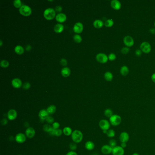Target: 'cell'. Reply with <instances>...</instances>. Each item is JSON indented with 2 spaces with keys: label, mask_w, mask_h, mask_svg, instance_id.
<instances>
[{
  "label": "cell",
  "mask_w": 155,
  "mask_h": 155,
  "mask_svg": "<svg viewBox=\"0 0 155 155\" xmlns=\"http://www.w3.org/2000/svg\"><path fill=\"white\" fill-rule=\"evenodd\" d=\"M124 148L121 146H116L112 149V154L113 155H124Z\"/></svg>",
  "instance_id": "obj_9"
},
{
  "label": "cell",
  "mask_w": 155,
  "mask_h": 155,
  "mask_svg": "<svg viewBox=\"0 0 155 155\" xmlns=\"http://www.w3.org/2000/svg\"><path fill=\"white\" fill-rule=\"evenodd\" d=\"M154 25H155V23H154Z\"/></svg>",
  "instance_id": "obj_56"
},
{
  "label": "cell",
  "mask_w": 155,
  "mask_h": 155,
  "mask_svg": "<svg viewBox=\"0 0 155 155\" xmlns=\"http://www.w3.org/2000/svg\"><path fill=\"white\" fill-rule=\"evenodd\" d=\"M26 135L22 133L17 134L15 137V140L18 143H23L26 141Z\"/></svg>",
  "instance_id": "obj_12"
},
{
  "label": "cell",
  "mask_w": 155,
  "mask_h": 155,
  "mask_svg": "<svg viewBox=\"0 0 155 155\" xmlns=\"http://www.w3.org/2000/svg\"></svg>",
  "instance_id": "obj_57"
},
{
  "label": "cell",
  "mask_w": 155,
  "mask_h": 155,
  "mask_svg": "<svg viewBox=\"0 0 155 155\" xmlns=\"http://www.w3.org/2000/svg\"><path fill=\"white\" fill-rule=\"evenodd\" d=\"M43 129L45 132L50 133L53 130L52 126L49 124H45L43 127Z\"/></svg>",
  "instance_id": "obj_31"
},
{
  "label": "cell",
  "mask_w": 155,
  "mask_h": 155,
  "mask_svg": "<svg viewBox=\"0 0 155 155\" xmlns=\"http://www.w3.org/2000/svg\"><path fill=\"white\" fill-rule=\"evenodd\" d=\"M120 73L123 76H126L129 74V69L126 66H123L121 67L120 69Z\"/></svg>",
  "instance_id": "obj_23"
},
{
  "label": "cell",
  "mask_w": 155,
  "mask_h": 155,
  "mask_svg": "<svg viewBox=\"0 0 155 155\" xmlns=\"http://www.w3.org/2000/svg\"><path fill=\"white\" fill-rule=\"evenodd\" d=\"M25 133H26V136L28 138H32L34 137L35 132L33 128L31 127H30L27 129Z\"/></svg>",
  "instance_id": "obj_17"
},
{
  "label": "cell",
  "mask_w": 155,
  "mask_h": 155,
  "mask_svg": "<svg viewBox=\"0 0 155 155\" xmlns=\"http://www.w3.org/2000/svg\"><path fill=\"white\" fill-rule=\"evenodd\" d=\"M49 114H48L46 110L45 109L41 110L38 114L39 117L40 118V120L43 121H46L47 117L49 116Z\"/></svg>",
  "instance_id": "obj_18"
},
{
  "label": "cell",
  "mask_w": 155,
  "mask_h": 155,
  "mask_svg": "<svg viewBox=\"0 0 155 155\" xmlns=\"http://www.w3.org/2000/svg\"><path fill=\"white\" fill-rule=\"evenodd\" d=\"M85 147L87 150H92L95 147V144L91 141H88L85 143Z\"/></svg>",
  "instance_id": "obj_26"
},
{
  "label": "cell",
  "mask_w": 155,
  "mask_h": 155,
  "mask_svg": "<svg viewBox=\"0 0 155 155\" xmlns=\"http://www.w3.org/2000/svg\"><path fill=\"white\" fill-rule=\"evenodd\" d=\"M64 134L66 136H69L72 134V131L71 129L69 127H65L63 129Z\"/></svg>",
  "instance_id": "obj_28"
},
{
  "label": "cell",
  "mask_w": 155,
  "mask_h": 155,
  "mask_svg": "<svg viewBox=\"0 0 155 155\" xmlns=\"http://www.w3.org/2000/svg\"><path fill=\"white\" fill-rule=\"evenodd\" d=\"M122 119L121 116L118 115L114 114L109 118V122L113 126H117L121 122Z\"/></svg>",
  "instance_id": "obj_3"
},
{
  "label": "cell",
  "mask_w": 155,
  "mask_h": 155,
  "mask_svg": "<svg viewBox=\"0 0 155 155\" xmlns=\"http://www.w3.org/2000/svg\"><path fill=\"white\" fill-rule=\"evenodd\" d=\"M71 138L75 143H79L83 139V134L80 131L75 130L71 134Z\"/></svg>",
  "instance_id": "obj_2"
},
{
  "label": "cell",
  "mask_w": 155,
  "mask_h": 155,
  "mask_svg": "<svg viewBox=\"0 0 155 155\" xmlns=\"http://www.w3.org/2000/svg\"><path fill=\"white\" fill-rule=\"evenodd\" d=\"M31 45H28L26 46V50L27 51V52H29L31 50Z\"/></svg>",
  "instance_id": "obj_50"
},
{
  "label": "cell",
  "mask_w": 155,
  "mask_h": 155,
  "mask_svg": "<svg viewBox=\"0 0 155 155\" xmlns=\"http://www.w3.org/2000/svg\"><path fill=\"white\" fill-rule=\"evenodd\" d=\"M73 40L76 43H80L82 41V38L79 35L76 34L73 36Z\"/></svg>",
  "instance_id": "obj_35"
},
{
  "label": "cell",
  "mask_w": 155,
  "mask_h": 155,
  "mask_svg": "<svg viewBox=\"0 0 155 155\" xmlns=\"http://www.w3.org/2000/svg\"><path fill=\"white\" fill-rule=\"evenodd\" d=\"M62 8L61 6H58L56 7L55 8V11L57 12H60L62 11Z\"/></svg>",
  "instance_id": "obj_46"
},
{
  "label": "cell",
  "mask_w": 155,
  "mask_h": 155,
  "mask_svg": "<svg viewBox=\"0 0 155 155\" xmlns=\"http://www.w3.org/2000/svg\"><path fill=\"white\" fill-rule=\"evenodd\" d=\"M63 133V131L60 129H58L56 130V134L55 136L57 137H60L61 136Z\"/></svg>",
  "instance_id": "obj_41"
},
{
  "label": "cell",
  "mask_w": 155,
  "mask_h": 155,
  "mask_svg": "<svg viewBox=\"0 0 155 155\" xmlns=\"http://www.w3.org/2000/svg\"><path fill=\"white\" fill-rule=\"evenodd\" d=\"M23 89L25 90H28L31 87V84L29 82H25L23 84Z\"/></svg>",
  "instance_id": "obj_42"
},
{
  "label": "cell",
  "mask_w": 155,
  "mask_h": 155,
  "mask_svg": "<svg viewBox=\"0 0 155 155\" xmlns=\"http://www.w3.org/2000/svg\"><path fill=\"white\" fill-rule=\"evenodd\" d=\"M114 24V22L112 19H109L105 21L104 22V26L107 27H112Z\"/></svg>",
  "instance_id": "obj_29"
},
{
  "label": "cell",
  "mask_w": 155,
  "mask_h": 155,
  "mask_svg": "<svg viewBox=\"0 0 155 155\" xmlns=\"http://www.w3.org/2000/svg\"><path fill=\"white\" fill-rule=\"evenodd\" d=\"M150 32L151 34H155V29L154 28H151L150 29Z\"/></svg>",
  "instance_id": "obj_53"
},
{
  "label": "cell",
  "mask_w": 155,
  "mask_h": 155,
  "mask_svg": "<svg viewBox=\"0 0 155 155\" xmlns=\"http://www.w3.org/2000/svg\"><path fill=\"white\" fill-rule=\"evenodd\" d=\"M108 60L110 61H113L115 60L116 58V55L113 53H110L108 56Z\"/></svg>",
  "instance_id": "obj_37"
},
{
  "label": "cell",
  "mask_w": 155,
  "mask_h": 155,
  "mask_svg": "<svg viewBox=\"0 0 155 155\" xmlns=\"http://www.w3.org/2000/svg\"><path fill=\"white\" fill-rule=\"evenodd\" d=\"M52 128L53 129L57 130L58 129H59V128L60 127V124L58 122H54L52 124Z\"/></svg>",
  "instance_id": "obj_40"
},
{
  "label": "cell",
  "mask_w": 155,
  "mask_h": 155,
  "mask_svg": "<svg viewBox=\"0 0 155 155\" xmlns=\"http://www.w3.org/2000/svg\"><path fill=\"white\" fill-rule=\"evenodd\" d=\"M93 26L95 28L97 29H100L102 28L104 25V23L101 20H96L93 23Z\"/></svg>",
  "instance_id": "obj_21"
},
{
  "label": "cell",
  "mask_w": 155,
  "mask_h": 155,
  "mask_svg": "<svg viewBox=\"0 0 155 155\" xmlns=\"http://www.w3.org/2000/svg\"><path fill=\"white\" fill-rule=\"evenodd\" d=\"M61 74L64 77H68L71 74L70 69L67 67H64L61 71Z\"/></svg>",
  "instance_id": "obj_22"
},
{
  "label": "cell",
  "mask_w": 155,
  "mask_h": 155,
  "mask_svg": "<svg viewBox=\"0 0 155 155\" xmlns=\"http://www.w3.org/2000/svg\"><path fill=\"white\" fill-rule=\"evenodd\" d=\"M12 86L15 88H20L22 86V81L19 78L13 79L12 81Z\"/></svg>",
  "instance_id": "obj_19"
},
{
  "label": "cell",
  "mask_w": 155,
  "mask_h": 155,
  "mask_svg": "<svg viewBox=\"0 0 155 155\" xmlns=\"http://www.w3.org/2000/svg\"><path fill=\"white\" fill-rule=\"evenodd\" d=\"M151 80H152V81L153 82L155 83V73L151 75Z\"/></svg>",
  "instance_id": "obj_51"
},
{
  "label": "cell",
  "mask_w": 155,
  "mask_h": 155,
  "mask_svg": "<svg viewBox=\"0 0 155 155\" xmlns=\"http://www.w3.org/2000/svg\"><path fill=\"white\" fill-rule=\"evenodd\" d=\"M20 13L24 17H28L32 13L31 8L27 5H22L19 9Z\"/></svg>",
  "instance_id": "obj_4"
},
{
  "label": "cell",
  "mask_w": 155,
  "mask_h": 155,
  "mask_svg": "<svg viewBox=\"0 0 155 155\" xmlns=\"http://www.w3.org/2000/svg\"><path fill=\"white\" fill-rule=\"evenodd\" d=\"M15 52L18 55H22L24 52V49L23 47L20 45L17 46L15 47Z\"/></svg>",
  "instance_id": "obj_27"
},
{
  "label": "cell",
  "mask_w": 155,
  "mask_h": 155,
  "mask_svg": "<svg viewBox=\"0 0 155 155\" xmlns=\"http://www.w3.org/2000/svg\"><path fill=\"white\" fill-rule=\"evenodd\" d=\"M17 112L14 109L10 110L7 114L8 119L10 121H13L16 119L17 117Z\"/></svg>",
  "instance_id": "obj_10"
},
{
  "label": "cell",
  "mask_w": 155,
  "mask_h": 155,
  "mask_svg": "<svg viewBox=\"0 0 155 155\" xmlns=\"http://www.w3.org/2000/svg\"><path fill=\"white\" fill-rule=\"evenodd\" d=\"M132 155H139V154L138 153H134Z\"/></svg>",
  "instance_id": "obj_55"
},
{
  "label": "cell",
  "mask_w": 155,
  "mask_h": 155,
  "mask_svg": "<svg viewBox=\"0 0 155 155\" xmlns=\"http://www.w3.org/2000/svg\"><path fill=\"white\" fill-rule=\"evenodd\" d=\"M111 6L115 10H119L121 7V4L118 0H112L111 2Z\"/></svg>",
  "instance_id": "obj_13"
},
{
  "label": "cell",
  "mask_w": 155,
  "mask_h": 155,
  "mask_svg": "<svg viewBox=\"0 0 155 155\" xmlns=\"http://www.w3.org/2000/svg\"><path fill=\"white\" fill-rule=\"evenodd\" d=\"M64 29V27L62 24L58 23L54 26V31L57 33H60L63 31Z\"/></svg>",
  "instance_id": "obj_20"
},
{
  "label": "cell",
  "mask_w": 155,
  "mask_h": 155,
  "mask_svg": "<svg viewBox=\"0 0 155 155\" xmlns=\"http://www.w3.org/2000/svg\"><path fill=\"white\" fill-rule=\"evenodd\" d=\"M7 122H8V121H7V119H6V118H3L1 121V124L2 125H4V126L6 125L7 124Z\"/></svg>",
  "instance_id": "obj_47"
},
{
  "label": "cell",
  "mask_w": 155,
  "mask_h": 155,
  "mask_svg": "<svg viewBox=\"0 0 155 155\" xmlns=\"http://www.w3.org/2000/svg\"><path fill=\"white\" fill-rule=\"evenodd\" d=\"M73 31L76 34H80L81 33L83 30V25L81 22H77L75 23L73 27Z\"/></svg>",
  "instance_id": "obj_11"
},
{
  "label": "cell",
  "mask_w": 155,
  "mask_h": 155,
  "mask_svg": "<svg viewBox=\"0 0 155 155\" xmlns=\"http://www.w3.org/2000/svg\"><path fill=\"white\" fill-rule=\"evenodd\" d=\"M60 63L63 66H66L67 65V60L66 59H65V58H62L61 60Z\"/></svg>",
  "instance_id": "obj_44"
},
{
  "label": "cell",
  "mask_w": 155,
  "mask_h": 155,
  "mask_svg": "<svg viewBox=\"0 0 155 155\" xmlns=\"http://www.w3.org/2000/svg\"><path fill=\"white\" fill-rule=\"evenodd\" d=\"M140 50L142 52L146 54L150 53L151 50V46L149 42L144 41L140 45Z\"/></svg>",
  "instance_id": "obj_5"
},
{
  "label": "cell",
  "mask_w": 155,
  "mask_h": 155,
  "mask_svg": "<svg viewBox=\"0 0 155 155\" xmlns=\"http://www.w3.org/2000/svg\"><path fill=\"white\" fill-rule=\"evenodd\" d=\"M46 122L49 124H53L54 122V119L53 117L49 115L46 120Z\"/></svg>",
  "instance_id": "obj_39"
},
{
  "label": "cell",
  "mask_w": 155,
  "mask_h": 155,
  "mask_svg": "<svg viewBox=\"0 0 155 155\" xmlns=\"http://www.w3.org/2000/svg\"><path fill=\"white\" fill-rule=\"evenodd\" d=\"M110 125L111 124L109 121L105 119L101 120L99 123V126L102 131H108L110 129Z\"/></svg>",
  "instance_id": "obj_7"
},
{
  "label": "cell",
  "mask_w": 155,
  "mask_h": 155,
  "mask_svg": "<svg viewBox=\"0 0 155 155\" xmlns=\"http://www.w3.org/2000/svg\"><path fill=\"white\" fill-rule=\"evenodd\" d=\"M104 78L107 81H111L113 78V75L111 72L110 71L106 72L104 75Z\"/></svg>",
  "instance_id": "obj_24"
},
{
  "label": "cell",
  "mask_w": 155,
  "mask_h": 155,
  "mask_svg": "<svg viewBox=\"0 0 155 155\" xmlns=\"http://www.w3.org/2000/svg\"><path fill=\"white\" fill-rule=\"evenodd\" d=\"M66 155H77V154L74 151H71L68 152Z\"/></svg>",
  "instance_id": "obj_48"
},
{
  "label": "cell",
  "mask_w": 155,
  "mask_h": 155,
  "mask_svg": "<svg viewBox=\"0 0 155 155\" xmlns=\"http://www.w3.org/2000/svg\"><path fill=\"white\" fill-rule=\"evenodd\" d=\"M106 135L110 138H113L115 137V133L113 129H109L106 133Z\"/></svg>",
  "instance_id": "obj_32"
},
{
  "label": "cell",
  "mask_w": 155,
  "mask_h": 155,
  "mask_svg": "<svg viewBox=\"0 0 155 155\" xmlns=\"http://www.w3.org/2000/svg\"><path fill=\"white\" fill-rule=\"evenodd\" d=\"M96 60L98 62L104 64L107 62L108 61V58L106 54L102 53H100L97 55Z\"/></svg>",
  "instance_id": "obj_6"
},
{
  "label": "cell",
  "mask_w": 155,
  "mask_h": 155,
  "mask_svg": "<svg viewBox=\"0 0 155 155\" xmlns=\"http://www.w3.org/2000/svg\"><path fill=\"white\" fill-rule=\"evenodd\" d=\"M123 42L124 45L128 47L133 46L134 44V40L131 36L126 35L123 39Z\"/></svg>",
  "instance_id": "obj_8"
},
{
  "label": "cell",
  "mask_w": 155,
  "mask_h": 155,
  "mask_svg": "<svg viewBox=\"0 0 155 155\" xmlns=\"http://www.w3.org/2000/svg\"><path fill=\"white\" fill-rule=\"evenodd\" d=\"M2 44H3V42H2V40H0V46H2Z\"/></svg>",
  "instance_id": "obj_54"
},
{
  "label": "cell",
  "mask_w": 155,
  "mask_h": 155,
  "mask_svg": "<svg viewBox=\"0 0 155 155\" xmlns=\"http://www.w3.org/2000/svg\"><path fill=\"white\" fill-rule=\"evenodd\" d=\"M0 66L3 68H6L9 66V63L7 61H6L5 60H2L0 63Z\"/></svg>",
  "instance_id": "obj_34"
},
{
  "label": "cell",
  "mask_w": 155,
  "mask_h": 155,
  "mask_svg": "<svg viewBox=\"0 0 155 155\" xmlns=\"http://www.w3.org/2000/svg\"><path fill=\"white\" fill-rule=\"evenodd\" d=\"M142 52L140 49H137L135 51V55L137 57H140L142 55Z\"/></svg>",
  "instance_id": "obj_45"
},
{
  "label": "cell",
  "mask_w": 155,
  "mask_h": 155,
  "mask_svg": "<svg viewBox=\"0 0 155 155\" xmlns=\"http://www.w3.org/2000/svg\"><path fill=\"white\" fill-rule=\"evenodd\" d=\"M117 145V143H116V141L115 140V139H111L109 141V145L111 146L112 148H114L115 146H116Z\"/></svg>",
  "instance_id": "obj_36"
},
{
  "label": "cell",
  "mask_w": 155,
  "mask_h": 155,
  "mask_svg": "<svg viewBox=\"0 0 155 155\" xmlns=\"http://www.w3.org/2000/svg\"><path fill=\"white\" fill-rule=\"evenodd\" d=\"M13 5L17 8H20V7L22 6V2L20 0H15L13 1Z\"/></svg>",
  "instance_id": "obj_33"
},
{
  "label": "cell",
  "mask_w": 155,
  "mask_h": 155,
  "mask_svg": "<svg viewBox=\"0 0 155 155\" xmlns=\"http://www.w3.org/2000/svg\"><path fill=\"white\" fill-rule=\"evenodd\" d=\"M112 148L108 145H105L102 146L101 148L102 152L105 155H108L112 153Z\"/></svg>",
  "instance_id": "obj_14"
},
{
  "label": "cell",
  "mask_w": 155,
  "mask_h": 155,
  "mask_svg": "<svg viewBox=\"0 0 155 155\" xmlns=\"http://www.w3.org/2000/svg\"><path fill=\"white\" fill-rule=\"evenodd\" d=\"M104 115L106 117L110 118L114 114H113V111L111 109H106L104 111Z\"/></svg>",
  "instance_id": "obj_30"
},
{
  "label": "cell",
  "mask_w": 155,
  "mask_h": 155,
  "mask_svg": "<svg viewBox=\"0 0 155 155\" xmlns=\"http://www.w3.org/2000/svg\"><path fill=\"white\" fill-rule=\"evenodd\" d=\"M121 147H122L123 148H126V143H125V142H121Z\"/></svg>",
  "instance_id": "obj_52"
},
{
  "label": "cell",
  "mask_w": 155,
  "mask_h": 155,
  "mask_svg": "<svg viewBox=\"0 0 155 155\" xmlns=\"http://www.w3.org/2000/svg\"><path fill=\"white\" fill-rule=\"evenodd\" d=\"M66 18L67 17L66 14L62 13L58 14L56 17V19L57 21L60 23H64L65 22L66 20Z\"/></svg>",
  "instance_id": "obj_16"
},
{
  "label": "cell",
  "mask_w": 155,
  "mask_h": 155,
  "mask_svg": "<svg viewBox=\"0 0 155 155\" xmlns=\"http://www.w3.org/2000/svg\"><path fill=\"white\" fill-rule=\"evenodd\" d=\"M119 139L121 143H126L129 140V135L127 132H121L119 136Z\"/></svg>",
  "instance_id": "obj_15"
},
{
  "label": "cell",
  "mask_w": 155,
  "mask_h": 155,
  "mask_svg": "<svg viewBox=\"0 0 155 155\" xmlns=\"http://www.w3.org/2000/svg\"><path fill=\"white\" fill-rule=\"evenodd\" d=\"M56 106L55 105H52L47 107L46 111L49 114H53L56 112Z\"/></svg>",
  "instance_id": "obj_25"
},
{
  "label": "cell",
  "mask_w": 155,
  "mask_h": 155,
  "mask_svg": "<svg viewBox=\"0 0 155 155\" xmlns=\"http://www.w3.org/2000/svg\"><path fill=\"white\" fill-rule=\"evenodd\" d=\"M121 52L124 54V55H126L127 54L129 51H130V49L129 47H123L121 50Z\"/></svg>",
  "instance_id": "obj_38"
},
{
  "label": "cell",
  "mask_w": 155,
  "mask_h": 155,
  "mask_svg": "<svg viewBox=\"0 0 155 155\" xmlns=\"http://www.w3.org/2000/svg\"><path fill=\"white\" fill-rule=\"evenodd\" d=\"M56 130H55V129H53L52 130V131L51 132L49 133V134L51 136H55V134H56Z\"/></svg>",
  "instance_id": "obj_49"
},
{
  "label": "cell",
  "mask_w": 155,
  "mask_h": 155,
  "mask_svg": "<svg viewBox=\"0 0 155 155\" xmlns=\"http://www.w3.org/2000/svg\"><path fill=\"white\" fill-rule=\"evenodd\" d=\"M43 16L47 20H52L56 17V11L52 8L46 9L43 13Z\"/></svg>",
  "instance_id": "obj_1"
},
{
  "label": "cell",
  "mask_w": 155,
  "mask_h": 155,
  "mask_svg": "<svg viewBox=\"0 0 155 155\" xmlns=\"http://www.w3.org/2000/svg\"><path fill=\"white\" fill-rule=\"evenodd\" d=\"M69 146H70V149L72 150V151L75 150L77 148V145H76V144L75 142H74V143H71L70 144Z\"/></svg>",
  "instance_id": "obj_43"
}]
</instances>
